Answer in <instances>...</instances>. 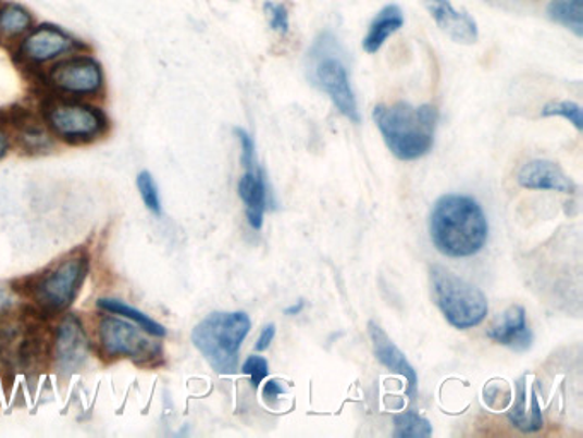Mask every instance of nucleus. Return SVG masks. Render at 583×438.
<instances>
[{
	"label": "nucleus",
	"instance_id": "1",
	"mask_svg": "<svg viewBox=\"0 0 583 438\" xmlns=\"http://www.w3.org/2000/svg\"><path fill=\"white\" fill-rule=\"evenodd\" d=\"M430 237L445 258L466 259L480 253L489 237L483 205L463 193L442 196L430 214Z\"/></svg>",
	"mask_w": 583,
	"mask_h": 438
},
{
	"label": "nucleus",
	"instance_id": "2",
	"mask_svg": "<svg viewBox=\"0 0 583 438\" xmlns=\"http://www.w3.org/2000/svg\"><path fill=\"white\" fill-rule=\"evenodd\" d=\"M373 122L384 137L388 151L397 160H420L435 145L438 112L433 105L412 107L406 101L379 105L373 110Z\"/></svg>",
	"mask_w": 583,
	"mask_h": 438
},
{
	"label": "nucleus",
	"instance_id": "3",
	"mask_svg": "<svg viewBox=\"0 0 583 438\" xmlns=\"http://www.w3.org/2000/svg\"><path fill=\"white\" fill-rule=\"evenodd\" d=\"M252 329L245 312H212L194 327L193 342L212 371L233 375L240 365V348Z\"/></svg>",
	"mask_w": 583,
	"mask_h": 438
},
{
	"label": "nucleus",
	"instance_id": "4",
	"mask_svg": "<svg viewBox=\"0 0 583 438\" xmlns=\"http://www.w3.org/2000/svg\"><path fill=\"white\" fill-rule=\"evenodd\" d=\"M340 55L343 53L334 35L322 33L308 52V79L331 98L340 115L352 124H360V109L352 91L348 67Z\"/></svg>",
	"mask_w": 583,
	"mask_h": 438
},
{
	"label": "nucleus",
	"instance_id": "5",
	"mask_svg": "<svg viewBox=\"0 0 583 438\" xmlns=\"http://www.w3.org/2000/svg\"><path fill=\"white\" fill-rule=\"evenodd\" d=\"M88 253L85 250H74L53 262L44 273L29 279L26 293L41 314H61L73 305L88 276Z\"/></svg>",
	"mask_w": 583,
	"mask_h": 438
},
{
	"label": "nucleus",
	"instance_id": "6",
	"mask_svg": "<svg viewBox=\"0 0 583 438\" xmlns=\"http://www.w3.org/2000/svg\"><path fill=\"white\" fill-rule=\"evenodd\" d=\"M430 283L433 300L451 327L468 330L483 324L489 305L486 295L477 286L439 264L430 266Z\"/></svg>",
	"mask_w": 583,
	"mask_h": 438
},
{
	"label": "nucleus",
	"instance_id": "7",
	"mask_svg": "<svg viewBox=\"0 0 583 438\" xmlns=\"http://www.w3.org/2000/svg\"><path fill=\"white\" fill-rule=\"evenodd\" d=\"M49 354V341L32 309L14 310L0 322V360L17 371H33Z\"/></svg>",
	"mask_w": 583,
	"mask_h": 438
},
{
	"label": "nucleus",
	"instance_id": "8",
	"mask_svg": "<svg viewBox=\"0 0 583 438\" xmlns=\"http://www.w3.org/2000/svg\"><path fill=\"white\" fill-rule=\"evenodd\" d=\"M44 117L50 130L71 145L95 141L109 130V118L97 107L73 100H50Z\"/></svg>",
	"mask_w": 583,
	"mask_h": 438
},
{
	"label": "nucleus",
	"instance_id": "9",
	"mask_svg": "<svg viewBox=\"0 0 583 438\" xmlns=\"http://www.w3.org/2000/svg\"><path fill=\"white\" fill-rule=\"evenodd\" d=\"M101 351L110 359H128L137 363L152 362L161 354V346L146 338L137 327L115 317H103L98 326Z\"/></svg>",
	"mask_w": 583,
	"mask_h": 438
},
{
	"label": "nucleus",
	"instance_id": "10",
	"mask_svg": "<svg viewBox=\"0 0 583 438\" xmlns=\"http://www.w3.org/2000/svg\"><path fill=\"white\" fill-rule=\"evenodd\" d=\"M47 80L55 91L69 97H92L101 93L104 85L100 62L89 55H74L57 62L47 74Z\"/></svg>",
	"mask_w": 583,
	"mask_h": 438
},
{
	"label": "nucleus",
	"instance_id": "11",
	"mask_svg": "<svg viewBox=\"0 0 583 438\" xmlns=\"http://www.w3.org/2000/svg\"><path fill=\"white\" fill-rule=\"evenodd\" d=\"M80 47L83 43L74 40L65 29L55 25H40L21 38L17 59L29 67H40Z\"/></svg>",
	"mask_w": 583,
	"mask_h": 438
},
{
	"label": "nucleus",
	"instance_id": "12",
	"mask_svg": "<svg viewBox=\"0 0 583 438\" xmlns=\"http://www.w3.org/2000/svg\"><path fill=\"white\" fill-rule=\"evenodd\" d=\"M89 342L76 315H67L55 334V362L65 374H74L88 360Z\"/></svg>",
	"mask_w": 583,
	"mask_h": 438
},
{
	"label": "nucleus",
	"instance_id": "13",
	"mask_svg": "<svg viewBox=\"0 0 583 438\" xmlns=\"http://www.w3.org/2000/svg\"><path fill=\"white\" fill-rule=\"evenodd\" d=\"M426 11L442 32L451 41L472 45L480 38V28L474 17L466 11L454 8L450 0H426Z\"/></svg>",
	"mask_w": 583,
	"mask_h": 438
},
{
	"label": "nucleus",
	"instance_id": "14",
	"mask_svg": "<svg viewBox=\"0 0 583 438\" xmlns=\"http://www.w3.org/2000/svg\"><path fill=\"white\" fill-rule=\"evenodd\" d=\"M368 336L372 341L376 360L392 374L406 378L408 395L414 399L415 392H418V374H415L414 366L406 359V354L400 351L399 346L392 341L390 336L376 322H368Z\"/></svg>",
	"mask_w": 583,
	"mask_h": 438
},
{
	"label": "nucleus",
	"instance_id": "15",
	"mask_svg": "<svg viewBox=\"0 0 583 438\" xmlns=\"http://www.w3.org/2000/svg\"><path fill=\"white\" fill-rule=\"evenodd\" d=\"M519 186L528 190H551V192H576V184L568 177L565 170L549 160H532L520 168L517 175Z\"/></svg>",
	"mask_w": 583,
	"mask_h": 438
},
{
	"label": "nucleus",
	"instance_id": "16",
	"mask_svg": "<svg viewBox=\"0 0 583 438\" xmlns=\"http://www.w3.org/2000/svg\"><path fill=\"white\" fill-rule=\"evenodd\" d=\"M487 338L496 345L507 346L510 350L528 351L532 346L531 327L528 324V314L522 305H511L499 315L486 333Z\"/></svg>",
	"mask_w": 583,
	"mask_h": 438
},
{
	"label": "nucleus",
	"instance_id": "17",
	"mask_svg": "<svg viewBox=\"0 0 583 438\" xmlns=\"http://www.w3.org/2000/svg\"><path fill=\"white\" fill-rule=\"evenodd\" d=\"M508 422L522 434H535L543 430L544 416L539 398L534 386H529V375H523L516 383V399L508 411Z\"/></svg>",
	"mask_w": 583,
	"mask_h": 438
},
{
	"label": "nucleus",
	"instance_id": "18",
	"mask_svg": "<svg viewBox=\"0 0 583 438\" xmlns=\"http://www.w3.org/2000/svg\"><path fill=\"white\" fill-rule=\"evenodd\" d=\"M238 196L244 201L248 225L253 229L262 228L268 211V182L259 165L245 170L238 182Z\"/></svg>",
	"mask_w": 583,
	"mask_h": 438
},
{
	"label": "nucleus",
	"instance_id": "19",
	"mask_svg": "<svg viewBox=\"0 0 583 438\" xmlns=\"http://www.w3.org/2000/svg\"><path fill=\"white\" fill-rule=\"evenodd\" d=\"M404 13L402 9L397 4L385 5L382 11H379L375 17H373L372 23H370V28H368L367 35L363 38V50L370 55L379 52L382 47H384L385 41L396 35L400 28L404 26Z\"/></svg>",
	"mask_w": 583,
	"mask_h": 438
},
{
	"label": "nucleus",
	"instance_id": "20",
	"mask_svg": "<svg viewBox=\"0 0 583 438\" xmlns=\"http://www.w3.org/2000/svg\"><path fill=\"white\" fill-rule=\"evenodd\" d=\"M11 124L17 130L21 148L25 149L26 153H49L50 149L53 148L50 134L45 130L40 122L35 121L28 113L21 112V110L14 113Z\"/></svg>",
	"mask_w": 583,
	"mask_h": 438
},
{
	"label": "nucleus",
	"instance_id": "21",
	"mask_svg": "<svg viewBox=\"0 0 583 438\" xmlns=\"http://www.w3.org/2000/svg\"><path fill=\"white\" fill-rule=\"evenodd\" d=\"M33 28V16L28 9L14 2L0 5V41L14 43Z\"/></svg>",
	"mask_w": 583,
	"mask_h": 438
},
{
	"label": "nucleus",
	"instance_id": "22",
	"mask_svg": "<svg viewBox=\"0 0 583 438\" xmlns=\"http://www.w3.org/2000/svg\"><path fill=\"white\" fill-rule=\"evenodd\" d=\"M98 306L109 314L122 315L127 321L134 322L140 330H145L149 336L154 338H164L166 336V329L161 326L160 322L146 315L145 312L134 309L128 303L122 302V300H115V298H101L98 300Z\"/></svg>",
	"mask_w": 583,
	"mask_h": 438
},
{
	"label": "nucleus",
	"instance_id": "23",
	"mask_svg": "<svg viewBox=\"0 0 583 438\" xmlns=\"http://www.w3.org/2000/svg\"><path fill=\"white\" fill-rule=\"evenodd\" d=\"M546 13L556 25L563 26L576 38L583 37V0H553Z\"/></svg>",
	"mask_w": 583,
	"mask_h": 438
},
{
	"label": "nucleus",
	"instance_id": "24",
	"mask_svg": "<svg viewBox=\"0 0 583 438\" xmlns=\"http://www.w3.org/2000/svg\"><path fill=\"white\" fill-rule=\"evenodd\" d=\"M432 435V423L421 416L418 411H404L394 416V437L396 438H427Z\"/></svg>",
	"mask_w": 583,
	"mask_h": 438
},
{
	"label": "nucleus",
	"instance_id": "25",
	"mask_svg": "<svg viewBox=\"0 0 583 438\" xmlns=\"http://www.w3.org/2000/svg\"><path fill=\"white\" fill-rule=\"evenodd\" d=\"M543 117H561L570 122L579 133L583 130V113L582 107L575 101H549L541 110Z\"/></svg>",
	"mask_w": 583,
	"mask_h": 438
},
{
	"label": "nucleus",
	"instance_id": "26",
	"mask_svg": "<svg viewBox=\"0 0 583 438\" xmlns=\"http://www.w3.org/2000/svg\"><path fill=\"white\" fill-rule=\"evenodd\" d=\"M137 189H139L140 198L145 201L146 208L152 214H161L160 192H158L157 182L152 178L151 173H139V177H137Z\"/></svg>",
	"mask_w": 583,
	"mask_h": 438
},
{
	"label": "nucleus",
	"instance_id": "27",
	"mask_svg": "<svg viewBox=\"0 0 583 438\" xmlns=\"http://www.w3.org/2000/svg\"><path fill=\"white\" fill-rule=\"evenodd\" d=\"M264 14L272 32H276L277 35H283V37L288 35L292 23H289V11L286 5L268 0L264 4Z\"/></svg>",
	"mask_w": 583,
	"mask_h": 438
},
{
	"label": "nucleus",
	"instance_id": "28",
	"mask_svg": "<svg viewBox=\"0 0 583 438\" xmlns=\"http://www.w3.org/2000/svg\"><path fill=\"white\" fill-rule=\"evenodd\" d=\"M241 374L250 377V384H252L253 389H259L260 384L264 383L265 378L269 377L268 360L264 356H259V354L248 356L244 365H241Z\"/></svg>",
	"mask_w": 583,
	"mask_h": 438
},
{
	"label": "nucleus",
	"instance_id": "29",
	"mask_svg": "<svg viewBox=\"0 0 583 438\" xmlns=\"http://www.w3.org/2000/svg\"><path fill=\"white\" fill-rule=\"evenodd\" d=\"M233 133H235L236 139H238L241 146V165H244L245 170L252 168V166L257 165L256 141H253V137L247 130L241 129V127H235Z\"/></svg>",
	"mask_w": 583,
	"mask_h": 438
},
{
	"label": "nucleus",
	"instance_id": "30",
	"mask_svg": "<svg viewBox=\"0 0 583 438\" xmlns=\"http://www.w3.org/2000/svg\"><path fill=\"white\" fill-rule=\"evenodd\" d=\"M16 303H14L13 295L11 291L5 288V286H0V322L4 321L8 315L13 314L16 310Z\"/></svg>",
	"mask_w": 583,
	"mask_h": 438
},
{
	"label": "nucleus",
	"instance_id": "31",
	"mask_svg": "<svg viewBox=\"0 0 583 438\" xmlns=\"http://www.w3.org/2000/svg\"><path fill=\"white\" fill-rule=\"evenodd\" d=\"M274 338H276V324H269V326H265L264 329H262V333H260L259 339H257L256 350H269V346L272 345Z\"/></svg>",
	"mask_w": 583,
	"mask_h": 438
},
{
	"label": "nucleus",
	"instance_id": "32",
	"mask_svg": "<svg viewBox=\"0 0 583 438\" xmlns=\"http://www.w3.org/2000/svg\"><path fill=\"white\" fill-rule=\"evenodd\" d=\"M286 392V389L283 387V383H280L277 378H271V380H268L264 386V398L265 401L274 402L277 401V399L281 398V396Z\"/></svg>",
	"mask_w": 583,
	"mask_h": 438
},
{
	"label": "nucleus",
	"instance_id": "33",
	"mask_svg": "<svg viewBox=\"0 0 583 438\" xmlns=\"http://www.w3.org/2000/svg\"><path fill=\"white\" fill-rule=\"evenodd\" d=\"M305 309V300H298V302L293 303L292 306H288V309L284 310V314L288 315V317H295V315H300L301 312H303Z\"/></svg>",
	"mask_w": 583,
	"mask_h": 438
},
{
	"label": "nucleus",
	"instance_id": "34",
	"mask_svg": "<svg viewBox=\"0 0 583 438\" xmlns=\"http://www.w3.org/2000/svg\"><path fill=\"white\" fill-rule=\"evenodd\" d=\"M9 151V137L4 130L0 129V161L4 160Z\"/></svg>",
	"mask_w": 583,
	"mask_h": 438
}]
</instances>
